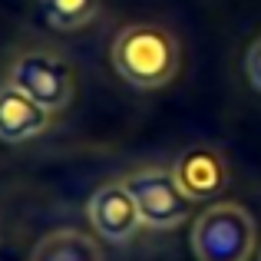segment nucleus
I'll return each mask as SVG.
<instances>
[{"instance_id": "423d86ee", "label": "nucleus", "mask_w": 261, "mask_h": 261, "mask_svg": "<svg viewBox=\"0 0 261 261\" xmlns=\"http://www.w3.org/2000/svg\"><path fill=\"white\" fill-rule=\"evenodd\" d=\"M172 175L192 202H212L228 189V162L212 146H189L175 159Z\"/></svg>"}, {"instance_id": "7ed1b4c3", "label": "nucleus", "mask_w": 261, "mask_h": 261, "mask_svg": "<svg viewBox=\"0 0 261 261\" xmlns=\"http://www.w3.org/2000/svg\"><path fill=\"white\" fill-rule=\"evenodd\" d=\"M126 185L133 192L136 205H139V215L146 228L172 231L192 215V198L178 189L172 169H159V166L139 169V172H133L126 178Z\"/></svg>"}, {"instance_id": "20e7f679", "label": "nucleus", "mask_w": 261, "mask_h": 261, "mask_svg": "<svg viewBox=\"0 0 261 261\" xmlns=\"http://www.w3.org/2000/svg\"><path fill=\"white\" fill-rule=\"evenodd\" d=\"M10 83L20 86L27 96H33L50 113L66 109L73 99V73L57 53H43V50L20 53L10 66Z\"/></svg>"}, {"instance_id": "f03ea898", "label": "nucleus", "mask_w": 261, "mask_h": 261, "mask_svg": "<svg viewBox=\"0 0 261 261\" xmlns=\"http://www.w3.org/2000/svg\"><path fill=\"white\" fill-rule=\"evenodd\" d=\"M189 242L198 261H251L258 245L255 218L238 202H215L195 218Z\"/></svg>"}, {"instance_id": "9b49d317", "label": "nucleus", "mask_w": 261, "mask_h": 261, "mask_svg": "<svg viewBox=\"0 0 261 261\" xmlns=\"http://www.w3.org/2000/svg\"><path fill=\"white\" fill-rule=\"evenodd\" d=\"M258 261H261V251H258Z\"/></svg>"}, {"instance_id": "6e6552de", "label": "nucleus", "mask_w": 261, "mask_h": 261, "mask_svg": "<svg viewBox=\"0 0 261 261\" xmlns=\"http://www.w3.org/2000/svg\"><path fill=\"white\" fill-rule=\"evenodd\" d=\"M37 13L50 30L80 33L99 13V0H37Z\"/></svg>"}, {"instance_id": "f257e3e1", "label": "nucleus", "mask_w": 261, "mask_h": 261, "mask_svg": "<svg viewBox=\"0 0 261 261\" xmlns=\"http://www.w3.org/2000/svg\"><path fill=\"white\" fill-rule=\"evenodd\" d=\"M109 60L133 89H162L182 66V46L159 23H126L109 46Z\"/></svg>"}, {"instance_id": "0eeeda50", "label": "nucleus", "mask_w": 261, "mask_h": 261, "mask_svg": "<svg viewBox=\"0 0 261 261\" xmlns=\"http://www.w3.org/2000/svg\"><path fill=\"white\" fill-rule=\"evenodd\" d=\"M50 109H43L20 86H0V142H7V146L30 142L33 136H40L50 126Z\"/></svg>"}, {"instance_id": "1a4fd4ad", "label": "nucleus", "mask_w": 261, "mask_h": 261, "mask_svg": "<svg viewBox=\"0 0 261 261\" xmlns=\"http://www.w3.org/2000/svg\"><path fill=\"white\" fill-rule=\"evenodd\" d=\"M33 261H102V255L86 235H80L73 228H63V231L46 235L37 245Z\"/></svg>"}, {"instance_id": "9d476101", "label": "nucleus", "mask_w": 261, "mask_h": 261, "mask_svg": "<svg viewBox=\"0 0 261 261\" xmlns=\"http://www.w3.org/2000/svg\"><path fill=\"white\" fill-rule=\"evenodd\" d=\"M245 76H248V83L255 93H261V37L251 40L248 53H245Z\"/></svg>"}, {"instance_id": "39448f33", "label": "nucleus", "mask_w": 261, "mask_h": 261, "mask_svg": "<svg viewBox=\"0 0 261 261\" xmlns=\"http://www.w3.org/2000/svg\"><path fill=\"white\" fill-rule=\"evenodd\" d=\"M89 222L93 228L99 231L106 242L113 245H126L136 238V231L142 228V215H139V205H136L133 192H129L126 182H109L99 185V189L89 195Z\"/></svg>"}]
</instances>
